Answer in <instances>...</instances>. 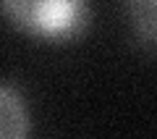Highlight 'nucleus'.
<instances>
[{
  "mask_svg": "<svg viewBox=\"0 0 157 139\" xmlns=\"http://www.w3.org/2000/svg\"><path fill=\"white\" fill-rule=\"evenodd\" d=\"M11 26L42 42H71L89 26V0H0Z\"/></svg>",
  "mask_w": 157,
  "mask_h": 139,
  "instance_id": "obj_1",
  "label": "nucleus"
},
{
  "mask_svg": "<svg viewBox=\"0 0 157 139\" xmlns=\"http://www.w3.org/2000/svg\"><path fill=\"white\" fill-rule=\"evenodd\" d=\"M29 134V113L13 87L0 84V137L21 139Z\"/></svg>",
  "mask_w": 157,
  "mask_h": 139,
  "instance_id": "obj_2",
  "label": "nucleus"
},
{
  "mask_svg": "<svg viewBox=\"0 0 157 139\" xmlns=\"http://www.w3.org/2000/svg\"><path fill=\"white\" fill-rule=\"evenodd\" d=\"M128 21L149 42H157V0H123Z\"/></svg>",
  "mask_w": 157,
  "mask_h": 139,
  "instance_id": "obj_3",
  "label": "nucleus"
}]
</instances>
